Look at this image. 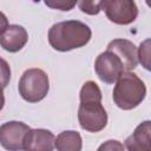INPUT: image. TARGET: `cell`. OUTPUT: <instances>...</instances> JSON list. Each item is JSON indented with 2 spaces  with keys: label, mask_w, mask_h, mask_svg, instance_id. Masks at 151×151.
<instances>
[{
  "label": "cell",
  "mask_w": 151,
  "mask_h": 151,
  "mask_svg": "<svg viewBox=\"0 0 151 151\" xmlns=\"http://www.w3.org/2000/svg\"><path fill=\"white\" fill-rule=\"evenodd\" d=\"M79 98L78 122L80 127L87 132L104 130L107 125V113L101 105V91L99 86L92 80L84 83Z\"/></svg>",
  "instance_id": "obj_1"
},
{
  "label": "cell",
  "mask_w": 151,
  "mask_h": 151,
  "mask_svg": "<svg viewBox=\"0 0 151 151\" xmlns=\"http://www.w3.org/2000/svg\"><path fill=\"white\" fill-rule=\"evenodd\" d=\"M44 2L47 7H50L52 9L68 12L76 6L77 0H44Z\"/></svg>",
  "instance_id": "obj_14"
},
{
  "label": "cell",
  "mask_w": 151,
  "mask_h": 151,
  "mask_svg": "<svg viewBox=\"0 0 151 151\" xmlns=\"http://www.w3.org/2000/svg\"><path fill=\"white\" fill-rule=\"evenodd\" d=\"M130 151H149L151 149V122L140 123L131 136L125 139V146Z\"/></svg>",
  "instance_id": "obj_11"
},
{
  "label": "cell",
  "mask_w": 151,
  "mask_h": 151,
  "mask_svg": "<svg viewBox=\"0 0 151 151\" xmlns=\"http://www.w3.org/2000/svg\"><path fill=\"white\" fill-rule=\"evenodd\" d=\"M8 27V19L7 17L0 11V35L4 33V31Z\"/></svg>",
  "instance_id": "obj_18"
},
{
  "label": "cell",
  "mask_w": 151,
  "mask_h": 151,
  "mask_svg": "<svg viewBox=\"0 0 151 151\" xmlns=\"http://www.w3.org/2000/svg\"><path fill=\"white\" fill-rule=\"evenodd\" d=\"M4 105H5V96H4L2 90L0 88V111L4 109Z\"/></svg>",
  "instance_id": "obj_19"
},
{
  "label": "cell",
  "mask_w": 151,
  "mask_h": 151,
  "mask_svg": "<svg viewBox=\"0 0 151 151\" xmlns=\"http://www.w3.org/2000/svg\"><path fill=\"white\" fill-rule=\"evenodd\" d=\"M19 94L28 103H38L42 100L50 90L48 76L41 68L26 70L18 84Z\"/></svg>",
  "instance_id": "obj_4"
},
{
  "label": "cell",
  "mask_w": 151,
  "mask_h": 151,
  "mask_svg": "<svg viewBox=\"0 0 151 151\" xmlns=\"http://www.w3.org/2000/svg\"><path fill=\"white\" fill-rule=\"evenodd\" d=\"M28 33L20 25H8L0 35V46L11 53L19 52L27 42Z\"/></svg>",
  "instance_id": "obj_10"
},
{
  "label": "cell",
  "mask_w": 151,
  "mask_h": 151,
  "mask_svg": "<svg viewBox=\"0 0 151 151\" xmlns=\"http://www.w3.org/2000/svg\"><path fill=\"white\" fill-rule=\"evenodd\" d=\"M138 61L144 66L145 70H150V39L143 41L138 50Z\"/></svg>",
  "instance_id": "obj_15"
},
{
  "label": "cell",
  "mask_w": 151,
  "mask_h": 151,
  "mask_svg": "<svg viewBox=\"0 0 151 151\" xmlns=\"http://www.w3.org/2000/svg\"><path fill=\"white\" fill-rule=\"evenodd\" d=\"M98 150H124V145L120 144L118 140H107L106 143L101 144Z\"/></svg>",
  "instance_id": "obj_17"
},
{
  "label": "cell",
  "mask_w": 151,
  "mask_h": 151,
  "mask_svg": "<svg viewBox=\"0 0 151 151\" xmlns=\"http://www.w3.org/2000/svg\"><path fill=\"white\" fill-rule=\"evenodd\" d=\"M92 37L91 28L79 20L60 21L48 29V42L51 47L59 52H67L80 48L88 44Z\"/></svg>",
  "instance_id": "obj_2"
},
{
  "label": "cell",
  "mask_w": 151,
  "mask_h": 151,
  "mask_svg": "<svg viewBox=\"0 0 151 151\" xmlns=\"http://www.w3.org/2000/svg\"><path fill=\"white\" fill-rule=\"evenodd\" d=\"M11 80V67L9 64L0 57V88L4 90L7 87Z\"/></svg>",
  "instance_id": "obj_16"
},
{
  "label": "cell",
  "mask_w": 151,
  "mask_h": 151,
  "mask_svg": "<svg viewBox=\"0 0 151 151\" xmlns=\"http://www.w3.org/2000/svg\"><path fill=\"white\" fill-rule=\"evenodd\" d=\"M145 96L146 86L136 73L125 71L116 80L112 98L119 109L132 110L142 104Z\"/></svg>",
  "instance_id": "obj_3"
},
{
  "label": "cell",
  "mask_w": 151,
  "mask_h": 151,
  "mask_svg": "<svg viewBox=\"0 0 151 151\" xmlns=\"http://www.w3.org/2000/svg\"><path fill=\"white\" fill-rule=\"evenodd\" d=\"M55 136L46 129H31L24 140V150L52 151L54 149Z\"/></svg>",
  "instance_id": "obj_9"
},
{
  "label": "cell",
  "mask_w": 151,
  "mask_h": 151,
  "mask_svg": "<svg viewBox=\"0 0 151 151\" xmlns=\"http://www.w3.org/2000/svg\"><path fill=\"white\" fill-rule=\"evenodd\" d=\"M100 9L111 22L117 25L132 24L138 15L134 0H101Z\"/></svg>",
  "instance_id": "obj_5"
},
{
  "label": "cell",
  "mask_w": 151,
  "mask_h": 151,
  "mask_svg": "<svg viewBox=\"0 0 151 151\" xmlns=\"http://www.w3.org/2000/svg\"><path fill=\"white\" fill-rule=\"evenodd\" d=\"M106 50L113 52L122 60L125 71H131L137 67L138 50L132 41L127 39H113L109 42Z\"/></svg>",
  "instance_id": "obj_8"
},
{
  "label": "cell",
  "mask_w": 151,
  "mask_h": 151,
  "mask_svg": "<svg viewBox=\"0 0 151 151\" xmlns=\"http://www.w3.org/2000/svg\"><path fill=\"white\" fill-rule=\"evenodd\" d=\"M94 71L103 83L114 84L120 74L125 72V68L122 60L113 52L106 50L96 58Z\"/></svg>",
  "instance_id": "obj_6"
},
{
  "label": "cell",
  "mask_w": 151,
  "mask_h": 151,
  "mask_svg": "<svg viewBox=\"0 0 151 151\" xmlns=\"http://www.w3.org/2000/svg\"><path fill=\"white\" fill-rule=\"evenodd\" d=\"M79 9L88 15H97L101 9V0H77Z\"/></svg>",
  "instance_id": "obj_13"
},
{
  "label": "cell",
  "mask_w": 151,
  "mask_h": 151,
  "mask_svg": "<svg viewBox=\"0 0 151 151\" xmlns=\"http://www.w3.org/2000/svg\"><path fill=\"white\" fill-rule=\"evenodd\" d=\"M83 147V140L79 132L67 130L59 133L54 142V149L59 151H80Z\"/></svg>",
  "instance_id": "obj_12"
},
{
  "label": "cell",
  "mask_w": 151,
  "mask_h": 151,
  "mask_svg": "<svg viewBox=\"0 0 151 151\" xmlns=\"http://www.w3.org/2000/svg\"><path fill=\"white\" fill-rule=\"evenodd\" d=\"M31 127L18 120H11L0 125V144L9 151L24 150V140Z\"/></svg>",
  "instance_id": "obj_7"
}]
</instances>
